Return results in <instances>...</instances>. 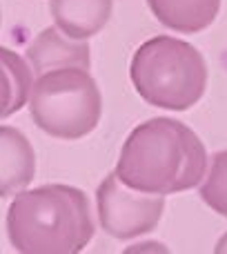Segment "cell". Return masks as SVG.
<instances>
[{
  "instance_id": "cell-1",
  "label": "cell",
  "mask_w": 227,
  "mask_h": 254,
  "mask_svg": "<svg viewBox=\"0 0 227 254\" xmlns=\"http://www.w3.org/2000/svg\"><path fill=\"white\" fill-rule=\"evenodd\" d=\"M205 170L207 149L196 131L161 116L131 129L114 172L131 190L170 196L196 188Z\"/></svg>"
},
{
  "instance_id": "cell-2",
  "label": "cell",
  "mask_w": 227,
  "mask_h": 254,
  "mask_svg": "<svg viewBox=\"0 0 227 254\" xmlns=\"http://www.w3.org/2000/svg\"><path fill=\"white\" fill-rule=\"evenodd\" d=\"M87 194L74 185H40L13 196L7 234L22 254H76L94 239Z\"/></svg>"
},
{
  "instance_id": "cell-3",
  "label": "cell",
  "mask_w": 227,
  "mask_h": 254,
  "mask_svg": "<svg viewBox=\"0 0 227 254\" xmlns=\"http://www.w3.org/2000/svg\"><path fill=\"white\" fill-rule=\"evenodd\" d=\"M129 76L147 105L170 112H187L207 89V63L187 40L156 36L136 49Z\"/></svg>"
},
{
  "instance_id": "cell-4",
  "label": "cell",
  "mask_w": 227,
  "mask_h": 254,
  "mask_svg": "<svg viewBox=\"0 0 227 254\" xmlns=\"http://www.w3.org/2000/svg\"><path fill=\"white\" fill-rule=\"evenodd\" d=\"M27 107L45 134L60 140H78L101 123L103 96L89 69L58 67L34 78Z\"/></svg>"
},
{
  "instance_id": "cell-5",
  "label": "cell",
  "mask_w": 227,
  "mask_h": 254,
  "mask_svg": "<svg viewBox=\"0 0 227 254\" xmlns=\"http://www.w3.org/2000/svg\"><path fill=\"white\" fill-rule=\"evenodd\" d=\"M96 210L101 228L118 241H127L152 232L161 223L165 196L131 190L112 172L96 190Z\"/></svg>"
},
{
  "instance_id": "cell-6",
  "label": "cell",
  "mask_w": 227,
  "mask_h": 254,
  "mask_svg": "<svg viewBox=\"0 0 227 254\" xmlns=\"http://www.w3.org/2000/svg\"><path fill=\"white\" fill-rule=\"evenodd\" d=\"M25 61L29 63L34 78L49 69L58 67H92V54H89L87 40H74L65 36L56 25L45 27L27 47Z\"/></svg>"
},
{
  "instance_id": "cell-7",
  "label": "cell",
  "mask_w": 227,
  "mask_h": 254,
  "mask_svg": "<svg viewBox=\"0 0 227 254\" xmlns=\"http://www.w3.org/2000/svg\"><path fill=\"white\" fill-rule=\"evenodd\" d=\"M36 176V152L20 129L0 125V198L16 196Z\"/></svg>"
},
{
  "instance_id": "cell-8",
  "label": "cell",
  "mask_w": 227,
  "mask_h": 254,
  "mask_svg": "<svg viewBox=\"0 0 227 254\" xmlns=\"http://www.w3.org/2000/svg\"><path fill=\"white\" fill-rule=\"evenodd\" d=\"M114 0H49L54 25L74 40H89L110 22Z\"/></svg>"
},
{
  "instance_id": "cell-9",
  "label": "cell",
  "mask_w": 227,
  "mask_h": 254,
  "mask_svg": "<svg viewBox=\"0 0 227 254\" xmlns=\"http://www.w3.org/2000/svg\"><path fill=\"white\" fill-rule=\"evenodd\" d=\"M161 25L178 34H198L216 20L221 0H147Z\"/></svg>"
},
{
  "instance_id": "cell-10",
  "label": "cell",
  "mask_w": 227,
  "mask_h": 254,
  "mask_svg": "<svg viewBox=\"0 0 227 254\" xmlns=\"http://www.w3.org/2000/svg\"><path fill=\"white\" fill-rule=\"evenodd\" d=\"M34 85L29 63L9 47H0V121L27 105Z\"/></svg>"
},
{
  "instance_id": "cell-11",
  "label": "cell",
  "mask_w": 227,
  "mask_h": 254,
  "mask_svg": "<svg viewBox=\"0 0 227 254\" xmlns=\"http://www.w3.org/2000/svg\"><path fill=\"white\" fill-rule=\"evenodd\" d=\"M201 198L216 214L227 219V149L212 156L201 183Z\"/></svg>"
},
{
  "instance_id": "cell-12",
  "label": "cell",
  "mask_w": 227,
  "mask_h": 254,
  "mask_svg": "<svg viewBox=\"0 0 227 254\" xmlns=\"http://www.w3.org/2000/svg\"><path fill=\"white\" fill-rule=\"evenodd\" d=\"M0 22H2V16H0Z\"/></svg>"
}]
</instances>
